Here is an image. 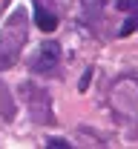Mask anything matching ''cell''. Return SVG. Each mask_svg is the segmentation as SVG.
Instances as JSON below:
<instances>
[{"label": "cell", "instance_id": "1", "mask_svg": "<svg viewBox=\"0 0 138 149\" xmlns=\"http://www.w3.org/2000/svg\"><path fill=\"white\" fill-rule=\"evenodd\" d=\"M23 40H26V15L18 9L0 32V72L15 63L18 52L23 49Z\"/></svg>", "mask_w": 138, "mask_h": 149}, {"label": "cell", "instance_id": "2", "mask_svg": "<svg viewBox=\"0 0 138 149\" xmlns=\"http://www.w3.org/2000/svg\"><path fill=\"white\" fill-rule=\"evenodd\" d=\"M55 63H60V46L58 40H46V43H40V49L35 52V57H32V72H52L55 69Z\"/></svg>", "mask_w": 138, "mask_h": 149}, {"label": "cell", "instance_id": "3", "mask_svg": "<svg viewBox=\"0 0 138 149\" xmlns=\"http://www.w3.org/2000/svg\"><path fill=\"white\" fill-rule=\"evenodd\" d=\"M35 23H38L40 32H55V29H58V17H55L49 9H43L40 3H38V9H35Z\"/></svg>", "mask_w": 138, "mask_h": 149}, {"label": "cell", "instance_id": "4", "mask_svg": "<svg viewBox=\"0 0 138 149\" xmlns=\"http://www.w3.org/2000/svg\"><path fill=\"white\" fill-rule=\"evenodd\" d=\"M135 29H138V15H130V17L124 20V26H121V35H130Z\"/></svg>", "mask_w": 138, "mask_h": 149}, {"label": "cell", "instance_id": "5", "mask_svg": "<svg viewBox=\"0 0 138 149\" xmlns=\"http://www.w3.org/2000/svg\"><path fill=\"white\" fill-rule=\"evenodd\" d=\"M49 146H52V149H69L72 143H69L66 138H49Z\"/></svg>", "mask_w": 138, "mask_h": 149}, {"label": "cell", "instance_id": "6", "mask_svg": "<svg viewBox=\"0 0 138 149\" xmlns=\"http://www.w3.org/2000/svg\"><path fill=\"white\" fill-rule=\"evenodd\" d=\"M118 9H138V0H118Z\"/></svg>", "mask_w": 138, "mask_h": 149}]
</instances>
